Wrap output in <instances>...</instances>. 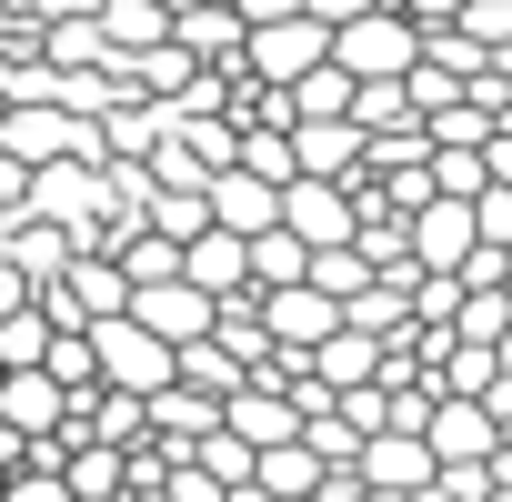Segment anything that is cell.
Masks as SVG:
<instances>
[{
	"label": "cell",
	"mask_w": 512,
	"mask_h": 502,
	"mask_svg": "<svg viewBox=\"0 0 512 502\" xmlns=\"http://www.w3.org/2000/svg\"><path fill=\"white\" fill-rule=\"evenodd\" d=\"M91 362H101L111 392H141V402H151L161 382H181V342H161L151 322H131V302L91 322Z\"/></svg>",
	"instance_id": "6da1fadb"
},
{
	"label": "cell",
	"mask_w": 512,
	"mask_h": 502,
	"mask_svg": "<svg viewBox=\"0 0 512 502\" xmlns=\"http://www.w3.org/2000/svg\"><path fill=\"white\" fill-rule=\"evenodd\" d=\"M332 61H342L352 81H402V71L422 61V21H412V11H392V0H372L362 21H342V31H332Z\"/></svg>",
	"instance_id": "7a4b0ae2"
},
{
	"label": "cell",
	"mask_w": 512,
	"mask_h": 502,
	"mask_svg": "<svg viewBox=\"0 0 512 502\" xmlns=\"http://www.w3.org/2000/svg\"><path fill=\"white\" fill-rule=\"evenodd\" d=\"M312 61H332V21H312V11H292V21H251V31H241V71L262 81V91L302 81Z\"/></svg>",
	"instance_id": "3957f363"
},
{
	"label": "cell",
	"mask_w": 512,
	"mask_h": 502,
	"mask_svg": "<svg viewBox=\"0 0 512 502\" xmlns=\"http://www.w3.org/2000/svg\"><path fill=\"white\" fill-rule=\"evenodd\" d=\"M262 332H272V352H302V362H312V342L342 332V302H332L312 272H302V282H272V292H262Z\"/></svg>",
	"instance_id": "277c9868"
},
{
	"label": "cell",
	"mask_w": 512,
	"mask_h": 502,
	"mask_svg": "<svg viewBox=\"0 0 512 502\" xmlns=\"http://www.w3.org/2000/svg\"><path fill=\"white\" fill-rule=\"evenodd\" d=\"M131 322H151L161 342H201V332L221 322V302H211L191 272H171V282H131Z\"/></svg>",
	"instance_id": "5b68a950"
},
{
	"label": "cell",
	"mask_w": 512,
	"mask_h": 502,
	"mask_svg": "<svg viewBox=\"0 0 512 502\" xmlns=\"http://www.w3.org/2000/svg\"><path fill=\"white\" fill-rule=\"evenodd\" d=\"M352 462H362V492H432V472H442V462H432V442H422V432H402V422L362 432V452H352Z\"/></svg>",
	"instance_id": "8992f818"
},
{
	"label": "cell",
	"mask_w": 512,
	"mask_h": 502,
	"mask_svg": "<svg viewBox=\"0 0 512 502\" xmlns=\"http://www.w3.org/2000/svg\"><path fill=\"white\" fill-rule=\"evenodd\" d=\"M201 201H211V221H221V231H241V241L282 221V181H262L251 161H221V171L201 181Z\"/></svg>",
	"instance_id": "52a82bcc"
},
{
	"label": "cell",
	"mask_w": 512,
	"mask_h": 502,
	"mask_svg": "<svg viewBox=\"0 0 512 502\" xmlns=\"http://www.w3.org/2000/svg\"><path fill=\"white\" fill-rule=\"evenodd\" d=\"M402 221H412V262H422V272H462V262H472V241H482V231H472V201H452V191L412 201Z\"/></svg>",
	"instance_id": "ba28073f"
},
{
	"label": "cell",
	"mask_w": 512,
	"mask_h": 502,
	"mask_svg": "<svg viewBox=\"0 0 512 502\" xmlns=\"http://www.w3.org/2000/svg\"><path fill=\"white\" fill-rule=\"evenodd\" d=\"M0 422H11L21 442H41V432H71V382H51L41 362H11V382H0Z\"/></svg>",
	"instance_id": "9c48e42d"
},
{
	"label": "cell",
	"mask_w": 512,
	"mask_h": 502,
	"mask_svg": "<svg viewBox=\"0 0 512 502\" xmlns=\"http://www.w3.org/2000/svg\"><path fill=\"white\" fill-rule=\"evenodd\" d=\"M181 272H191L211 302H231V292H251V241H241V231H221V221H201V231L181 241Z\"/></svg>",
	"instance_id": "30bf717a"
},
{
	"label": "cell",
	"mask_w": 512,
	"mask_h": 502,
	"mask_svg": "<svg viewBox=\"0 0 512 502\" xmlns=\"http://www.w3.org/2000/svg\"><path fill=\"white\" fill-rule=\"evenodd\" d=\"M352 161H362V121H352V111H342V121H292V171L352 181Z\"/></svg>",
	"instance_id": "8fae6325"
},
{
	"label": "cell",
	"mask_w": 512,
	"mask_h": 502,
	"mask_svg": "<svg viewBox=\"0 0 512 502\" xmlns=\"http://www.w3.org/2000/svg\"><path fill=\"white\" fill-rule=\"evenodd\" d=\"M312 382H332V392H352V382H382V332H362V322L322 332V342H312Z\"/></svg>",
	"instance_id": "7c38bea8"
},
{
	"label": "cell",
	"mask_w": 512,
	"mask_h": 502,
	"mask_svg": "<svg viewBox=\"0 0 512 502\" xmlns=\"http://www.w3.org/2000/svg\"><path fill=\"white\" fill-rule=\"evenodd\" d=\"M322 472H332V462L292 432V442H262V472H251V482H272L282 502H312V492H322Z\"/></svg>",
	"instance_id": "4fadbf2b"
},
{
	"label": "cell",
	"mask_w": 512,
	"mask_h": 502,
	"mask_svg": "<svg viewBox=\"0 0 512 502\" xmlns=\"http://www.w3.org/2000/svg\"><path fill=\"white\" fill-rule=\"evenodd\" d=\"M302 272H312V241H302L292 221L251 231V292H272V282H302Z\"/></svg>",
	"instance_id": "5bb4252c"
},
{
	"label": "cell",
	"mask_w": 512,
	"mask_h": 502,
	"mask_svg": "<svg viewBox=\"0 0 512 502\" xmlns=\"http://www.w3.org/2000/svg\"><path fill=\"white\" fill-rule=\"evenodd\" d=\"M191 462H201L211 482H251V472H262V442H241L231 422H211V432L191 442Z\"/></svg>",
	"instance_id": "9a60e30c"
},
{
	"label": "cell",
	"mask_w": 512,
	"mask_h": 502,
	"mask_svg": "<svg viewBox=\"0 0 512 502\" xmlns=\"http://www.w3.org/2000/svg\"><path fill=\"white\" fill-rule=\"evenodd\" d=\"M171 272H181V241L171 231H151V241L121 231V282H171Z\"/></svg>",
	"instance_id": "2e32d148"
},
{
	"label": "cell",
	"mask_w": 512,
	"mask_h": 502,
	"mask_svg": "<svg viewBox=\"0 0 512 502\" xmlns=\"http://www.w3.org/2000/svg\"><path fill=\"white\" fill-rule=\"evenodd\" d=\"M231 161H251V171H262V181H292V131L272 121V131H241V151Z\"/></svg>",
	"instance_id": "e0dca14e"
},
{
	"label": "cell",
	"mask_w": 512,
	"mask_h": 502,
	"mask_svg": "<svg viewBox=\"0 0 512 502\" xmlns=\"http://www.w3.org/2000/svg\"><path fill=\"white\" fill-rule=\"evenodd\" d=\"M151 221H161L171 241H191V231L211 221V201H201V191H151Z\"/></svg>",
	"instance_id": "ac0fdd59"
},
{
	"label": "cell",
	"mask_w": 512,
	"mask_h": 502,
	"mask_svg": "<svg viewBox=\"0 0 512 502\" xmlns=\"http://www.w3.org/2000/svg\"><path fill=\"white\" fill-rule=\"evenodd\" d=\"M472 231L512 251V181H482V191H472Z\"/></svg>",
	"instance_id": "d6986e66"
},
{
	"label": "cell",
	"mask_w": 512,
	"mask_h": 502,
	"mask_svg": "<svg viewBox=\"0 0 512 502\" xmlns=\"http://www.w3.org/2000/svg\"><path fill=\"white\" fill-rule=\"evenodd\" d=\"M452 21H462V31L482 41V51H502V41H512V0H462Z\"/></svg>",
	"instance_id": "ffe728a7"
},
{
	"label": "cell",
	"mask_w": 512,
	"mask_h": 502,
	"mask_svg": "<svg viewBox=\"0 0 512 502\" xmlns=\"http://www.w3.org/2000/svg\"><path fill=\"white\" fill-rule=\"evenodd\" d=\"M0 502H71V482H61V462H31L21 482H0Z\"/></svg>",
	"instance_id": "44dd1931"
},
{
	"label": "cell",
	"mask_w": 512,
	"mask_h": 502,
	"mask_svg": "<svg viewBox=\"0 0 512 502\" xmlns=\"http://www.w3.org/2000/svg\"><path fill=\"white\" fill-rule=\"evenodd\" d=\"M482 171H492V181H512V121H492V141H482Z\"/></svg>",
	"instance_id": "7402d4cb"
},
{
	"label": "cell",
	"mask_w": 512,
	"mask_h": 502,
	"mask_svg": "<svg viewBox=\"0 0 512 502\" xmlns=\"http://www.w3.org/2000/svg\"><path fill=\"white\" fill-rule=\"evenodd\" d=\"M231 11H241V31H251V21H292L302 0H231Z\"/></svg>",
	"instance_id": "603a6c76"
},
{
	"label": "cell",
	"mask_w": 512,
	"mask_h": 502,
	"mask_svg": "<svg viewBox=\"0 0 512 502\" xmlns=\"http://www.w3.org/2000/svg\"><path fill=\"white\" fill-rule=\"evenodd\" d=\"M302 11H312V21H332V31H342V21H362V11H372V0H302Z\"/></svg>",
	"instance_id": "cb8c5ba5"
},
{
	"label": "cell",
	"mask_w": 512,
	"mask_h": 502,
	"mask_svg": "<svg viewBox=\"0 0 512 502\" xmlns=\"http://www.w3.org/2000/svg\"><path fill=\"white\" fill-rule=\"evenodd\" d=\"M21 452H31V442H21V432H11V422H0V472H11V462H21Z\"/></svg>",
	"instance_id": "d4e9b609"
},
{
	"label": "cell",
	"mask_w": 512,
	"mask_h": 502,
	"mask_svg": "<svg viewBox=\"0 0 512 502\" xmlns=\"http://www.w3.org/2000/svg\"><path fill=\"white\" fill-rule=\"evenodd\" d=\"M11 302H21V282H11V272H0V312H11Z\"/></svg>",
	"instance_id": "484cf974"
},
{
	"label": "cell",
	"mask_w": 512,
	"mask_h": 502,
	"mask_svg": "<svg viewBox=\"0 0 512 502\" xmlns=\"http://www.w3.org/2000/svg\"><path fill=\"white\" fill-rule=\"evenodd\" d=\"M492 352H502V372H512V322H502V342H492Z\"/></svg>",
	"instance_id": "4316f807"
},
{
	"label": "cell",
	"mask_w": 512,
	"mask_h": 502,
	"mask_svg": "<svg viewBox=\"0 0 512 502\" xmlns=\"http://www.w3.org/2000/svg\"><path fill=\"white\" fill-rule=\"evenodd\" d=\"M482 502H512V482H492V492H482Z\"/></svg>",
	"instance_id": "83f0119b"
},
{
	"label": "cell",
	"mask_w": 512,
	"mask_h": 502,
	"mask_svg": "<svg viewBox=\"0 0 512 502\" xmlns=\"http://www.w3.org/2000/svg\"><path fill=\"white\" fill-rule=\"evenodd\" d=\"M0 482H11V472H0Z\"/></svg>",
	"instance_id": "f1b7e54d"
}]
</instances>
